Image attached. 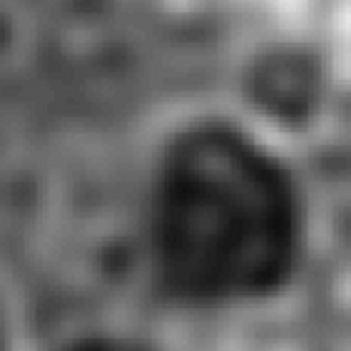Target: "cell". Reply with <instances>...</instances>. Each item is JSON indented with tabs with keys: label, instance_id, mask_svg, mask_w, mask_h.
I'll list each match as a JSON object with an SVG mask.
<instances>
[{
	"label": "cell",
	"instance_id": "7a4b0ae2",
	"mask_svg": "<svg viewBox=\"0 0 351 351\" xmlns=\"http://www.w3.org/2000/svg\"><path fill=\"white\" fill-rule=\"evenodd\" d=\"M0 351H3V329H0Z\"/></svg>",
	"mask_w": 351,
	"mask_h": 351
},
{
	"label": "cell",
	"instance_id": "6da1fadb",
	"mask_svg": "<svg viewBox=\"0 0 351 351\" xmlns=\"http://www.w3.org/2000/svg\"><path fill=\"white\" fill-rule=\"evenodd\" d=\"M172 215L167 254L189 287L227 291L252 287L279 259L282 230L267 192L234 160L197 157Z\"/></svg>",
	"mask_w": 351,
	"mask_h": 351
}]
</instances>
